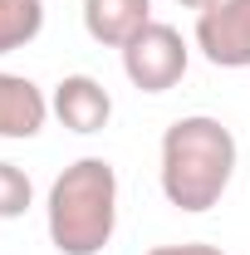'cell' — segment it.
I'll use <instances>...</instances> for the list:
<instances>
[{
    "label": "cell",
    "mask_w": 250,
    "mask_h": 255,
    "mask_svg": "<svg viewBox=\"0 0 250 255\" xmlns=\"http://www.w3.org/2000/svg\"><path fill=\"white\" fill-rule=\"evenodd\" d=\"M147 255H226L221 246H206V241H187V246H157Z\"/></svg>",
    "instance_id": "cell-10"
},
{
    "label": "cell",
    "mask_w": 250,
    "mask_h": 255,
    "mask_svg": "<svg viewBox=\"0 0 250 255\" xmlns=\"http://www.w3.org/2000/svg\"><path fill=\"white\" fill-rule=\"evenodd\" d=\"M49 118V98L25 74L0 69V137H34Z\"/></svg>",
    "instance_id": "cell-7"
},
{
    "label": "cell",
    "mask_w": 250,
    "mask_h": 255,
    "mask_svg": "<svg viewBox=\"0 0 250 255\" xmlns=\"http://www.w3.org/2000/svg\"><path fill=\"white\" fill-rule=\"evenodd\" d=\"M162 196L177 211H211L236 177V137L221 118L191 113L162 132Z\"/></svg>",
    "instance_id": "cell-1"
},
{
    "label": "cell",
    "mask_w": 250,
    "mask_h": 255,
    "mask_svg": "<svg viewBox=\"0 0 250 255\" xmlns=\"http://www.w3.org/2000/svg\"><path fill=\"white\" fill-rule=\"evenodd\" d=\"M177 5H187V10H206V5H216V0H177Z\"/></svg>",
    "instance_id": "cell-11"
},
{
    "label": "cell",
    "mask_w": 250,
    "mask_h": 255,
    "mask_svg": "<svg viewBox=\"0 0 250 255\" xmlns=\"http://www.w3.org/2000/svg\"><path fill=\"white\" fill-rule=\"evenodd\" d=\"M44 30V0H0V54L25 49Z\"/></svg>",
    "instance_id": "cell-8"
},
{
    "label": "cell",
    "mask_w": 250,
    "mask_h": 255,
    "mask_svg": "<svg viewBox=\"0 0 250 255\" xmlns=\"http://www.w3.org/2000/svg\"><path fill=\"white\" fill-rule=\"evenodd\" d=\"M196 49L216 69H250V0H216L196 15Z\"/></svg>",
    "instance_id": "cell-4"
},
{
    "label": "cell",
    "mask_w": 250,
    "mask_h": 255,
    "mask_svg": "<svg viewBox=\"0 0 250 255\" xmlns=\"http://www.w3.org/2000/svg\"><path fill=\"white\" fill-rule=\"evenodd\" d=\"M49 241L59 255H98L118 226V172L103 157H79L49 187Z\"/></svg>",
    "instance_id": "cell-2"
},
{
    "label": "cell",
    "mask_w": 250,
    "mask_h": 255,
    "mask_svg": "<svg viewBox=\"0 0 250 255\" xmlns=\"http://www.w3.org/2000/svg\"><path fill=\"white\" fill-rule=\"evenodd\" d=\"M142 25H152V0H84V30L108 49H123Z\"/></svg>",
    "instance_id": "cell-6"
},
{
    "label": "cell",
    "mask_w": 250,
    "mask_h": 255,
    "mask_svg": "<svg viewBox=\"0 0 250 255\" xmlns=\"http://www.w3.org/2000/svg\"><path fill=\"white\" fill-rule=\"evenodd\" d=\"M34 201V187L30 177L15 167V162H0V221H15V216H25Z\"/></svg>",
    "instance_id": "cell-9"
},
{
    "label": "cell",
    "mask_w": 250,
    "mask_h": 255,
    "mask_svg": "<svg viewBox=\"0 0 250 255\" xmlns=\"http://www.w3.org/2000/svg\"><path fill=\"white\" fill-rule=\"evenodd\" d=\"M187 39L182 30H172V25H142V30L132 34L123 44V74L132 89H142V94H167L172 84H182V74H187Z\"/></svg>",
    "instance_id": "cell-3"
},
{
    "label": "cell",
    "mask_w": 250,
    "mask_h": 255,
    "mask_svg": "<svg viewBox=\"0 0 250 255\" xmlns=\"http://www.w3.org/2000/svg\"><path fill=\"white\" fill-rule=\"evenodd\" d=\"M49 108H54V118L69 132H98V128H108V118H113V98H108V89L98 84L94 74H69V79H59Z\"/></svg>",
    "instance_id": "cell-5"
}]
</instances>
